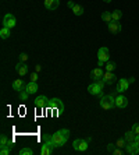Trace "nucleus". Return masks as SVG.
I'll use <instances>...</instances> for the list:
<instances>
[{"label":"nucleus","instance_id":"15","mask_svg":"<svg viewBox=\"0 0 139 155\" xmlns=\"http://www.w3.org/2000/svg\"><path fill=\"white\" fill-rule=\"evenodd\" d=\"M15 71H17L21 77L27 76V73H28V66L25 64V61H18L17 66H15Z\"/></svg>","mask_w":139,"mask_h":155},{"label":"nucleus","instance_id":"4","mask_svg":"<svg viewBox=\"0 0 139 155\" xmlns=\"http://www.w3.org/2000/svg\"><path fill=\"white\" fill-rule=\"evenodd\" d=\"M109 59H110V52H109V49H107L106 46L100 48L99 52H97V66H99V67H103L107 61H109Z\"/></svg>","mask_w":139,"mask_h":155},{"label":"nucleus","instance_id":"28","mask_svg":"<svg viewBox=\"0 0 139 155\" xmlns=\"http://www.w3.org/2000/svg\"><path fill=\"white\" fill-rule=\"evenodd\" d=\"M33 151L31 150V148H22V150H20V155H32Z\"/></svg>","mask_w":139,"mask_h":155},{"label":"nucleus","instance_id":"32","mask_svg":"<svg viewBox=\"0 0 139 155\" xmlns=\"http://www.w3.org/2000/svg\"><path fill=\"white\" fill-rule=\"evenodd\" d=\"M115 147H117L115 144H109V145H107V151L113 154V151H114V148H115Z\"/></svg>","mask_w":139,"mask_h":155},{"label":"nucleus","instance_id":"20","mask_svg":"<svg viewBox=\"0 0 139 155\" xmlns=\"http://www.w3.org/2000/svg\"><path fill=\"white\" fill-rule=\"evenodd\" d=\"M124 138L127 140V143H132V141H136V134L134 133L132 130H128V131L124 134Z\"/></svg>","mask_w":139,"mask_h":155},{"label":"nucleus","instance_id":"10","mask_svg":"<svg viewBox=\"0 0 139 155\" xmlns=\"http://www.w3.org/2000/svg\"><path fill=\"white\" fill-rule=\"evenodd\" d=\"M47 105H49V98L46 95H39V97L35 99V106L39 109H43L46 108Z\"/></svg>","mask_w":139,"mask_h":155},{"label":"nucleus","instance_id":"14","mask_svg":"<svg viewBox=\"0 0 139 155\" xmlns=\"http://www.w3.org/2000/svg\"><path fill=\"white\" fill-rule=\"evenodd\" d=\"M121 29H122V27H121V24H120V21H111V22H109V31H110L111 34H120L121 32Z\"/></svg>","mask_w":139,"mask_h":155},{"label":"nucleus","instance_id":"8","mask_svg":"<svg viewBox=\"0 0 139 155\" xmlns=\"http://www.w3.org/2000/svg\"><path fill=\"white\" fill-rule=\"evenodd\" d=\"M15 24H17V20H15V17L13 14H6L3 18V27H6V28H14Z\"/></svg>","mask_w":139,"mask_h":155},{"label":"nucleus","instance_id":"37","mask_svg":"<svg viewBox=\"0 0 139 155\" xmlns=\"http://www.w3.org/2000/svg\"><path fill=\"white\" fill-rule=\"evenodd\" d=\"M67 6H68V7H70V8H72V7H74V6H75V3H74V2H68V4H67Z\"/></svg>","mask_w":139,"mask_h":155},{"label":"nucleus","instance_id":"29","mask_svg":"<svg viewBox=\"0 0 139 155\" xmlns=\"http://www.w3.org/2000/svg\"><path fill=\"white\" fill-rule=\"evenodd\" d=\"M11 152V147H2L0 150V155H8Z\"/></svg>","mask_w":139,"mask_h":155},{"label":"nucleus","instance_id":"7","mask_svg":"<svg viewBox=\"0 0 139 155\" xmlns=\"http://www.w3.org/2000/svg\"><path fill=\"white\" fill-rule=\"evenodd\" d=\"M72 147H74L75 151L84 152L88 150V141L82 140V138H77V140H74V143H72Z\"/></svg>","mask_w":139,"mask_h":155},{"label":"nucleus","instance_id":"6","mask_svg":"<svg viewBox=\"0 0 139 155\" xmlns=\"http://www.w3.org/2000/svg\"><path fill=\"white\" fill-rule=\"evenodd\" d=\"M135 78H120V81L117 83V92L118 94H121V92H125V91L129 88V84L134 83Z\"/></svg>","mask_w":139,"mask_h":155},{"label":"nucleus","instance_id":"26","mask_svg":"<svg viewBox=\"0 0 139 155\" xmlns=\"http://www.w3.org/2000/svg\"><path fill=\"white\" fill-rule=\"evenodd\" d=\"M117 64H115L114 61H107L106 63V71H114Z\"/></svg>","mask_w":139,"mask_h":155},{"label":"nucleus","instance_id":"33","mask_svg":"<svg viewBox=\"0 0 139 155\" xmlns=\"http://www.w3.org/2000/svg\"><path fill=\"white\" fill-rule=\"evenodd\" d=\"M114 155H122V148H114V151H113Z\"/></svg>","mask_w":139,"mask_h":155},{"label":"nucleus","instance_id":"5","mask_svg":"<svg viewBox=\"0 0 139 155\" xmlns=\"http://www.w3.org/2000/svg\"><path fill=\"white\" fill-rule=\"evenodd\" d=\"M103 87H104V83L102 81V80H99V81H93L92 84L88 85V92H89L90 95H102V92H103Z\"/></svg>","mask_w":139,"mask_h":155},{"label":"nucleus","instance_id":"36","mask_svg":"<svg viewBox=\"0 0 139 155\" xmlns=\"http://www.w3.org/2000/svg\"><path fill=\"white\" fill-rule=\"evenodd\" d=\"M40 70H42V66H40V64L35 66V71H36V73H39V71H40Z\"/></svg>","mask_w":139,"mask_h":155},{"label":"nucleus","instance_id":"16","mask_svg":"<svg viewBox=\"0 0 139 155\" xmlns=\"http://www.w3.org/2000/svg\"><path fill=\"white\" fill-rule=\"evenodd\" d=\"M38 90H39V87H38V84H36L35 81H29V83L25 85V91H27L29 95L36 94V92H38Z\"/></svg>","mask_w":139,"mask_h":155},{"label":"nucleus","instance_id":"17","mask_svg":"<svg viewBox=\"0 0 139 155\" xmlns=\"http://www.w3.org/2000/svg\"><path fill=\"white\" fill-rule=\"evenodd\" d=\"M103 70H102V67H96L95 70H92L90 71V78L93 80V81H99V80H102V77H103Z\"/></svg>","mask_w":139,"mask_h":155},{"label":"nucleus","instance_id":"22","mask_svg":"<svg viewBox=\"0 0 139 155\" xmlns=\"http://www.w3.org/2000/svg\"><path fill=\"white\" fill-rule=\"evenodd\" d=\"M71 10H72V13H74L75 15H82V14H84V11H85V8L82 7L81 4H75Z\"/></svg>","mask_w":139,"mask_h":155},{"label":"nucleus","instance_id":"18","mask_svg":"<svg viewBox=\"0 0 139 155\" xmlns=\"http://www.w3.org/2000/svg\"><path fill=\"white\" fill-rule=\"evenodd\" d=\"M58 3H60L58 0H45V7L49 11H54L58 7Z\"/></svg>","mask_w":139,"mask_h":155},{"label":"nucleus","instance_id":"34","mask_svg":"<svg viewBox=\"0 0 139 155\" xmlns=\"http://www.w3.org/2000/svg\"><path fill=\"white\" fill-rule=\"evenodd\" d=\"M27 59H28V54H27V53H21V54H20V61H27Z\"/></svg>","mask_w":139,"mask_h":155},{"label":"nucleus","instance_id":"1","mask_svg":"<svg viewBox=\"0 0 139 155\" xmlns=\"http://www.w3.org/2000/svg\"><path fill=\"white\" fill-rule=\"evenodd\" d=\"M70 138V130L68 129H61L52 134V141H53L54 147H63Z\"/></svg>","mask_w":139,"mask_h":155},{"label":"nucleus","instance_id":"9","mask_svg":"<svg viewBox=\"0 0 139 155\" xmlns=\"http://www.w3.org/2000/svg\"><path fill=\"white\" fill-rule=\"evenodd\" d=\"M125 152L129 155H136L139 154V145L136 141H132V143H127L125 145Z\"/></svg>","mask_w":139,"mask_h":155},{"label":"nucleus","instance_id":"13","mask_svg":"<svg viewBox=\"0 0 139 155\" xmlns=\"http://www.w3.org/2000/svg\"><path fill=\"white\" fill-rule=\"evenodd\" d=\"M115 80H117V76L113 71H106L103 74V77H102V81L104 84H113Z\"/></svg>","mask_w":139,"mask_h":155},{"label":"nucleus","instance_id":"35","mask_svg":"<svg viewBox=\"0 0 139 155\" xmlns=\"http://www.w3.org/2000/svg\"><path fill=\"white\" fill-rule=\"evenodd\" d=\"M31 81H35V83L38 81V73H36V71L31 74Z\"/></svg>","mask_w":139,"mask_h":155},{"label":"nucleus","instance_id":"12","mask_svg":"<svg viewBox=\"0 0 139 155\" xmlns=\"http://www.w3.org/2000/svg\"><path fill=\"white\" fill-rule=\"evenodd\" d=\"M47 106L52 109H63L64 108V104H63V101H61L60 98H52V99H49V105Z\"/></svg>","mask_w":139,"mask_h":155},{"label":"nucleus","instance_id":"19","mask_svg":"<svg viewBox=\"0 0 139 155\" xmlns=\"http://www.w3.org/2000/svg\"><path fill=\"white\" fill-rule=\"evenodd\" d=\"M13 90L17 91V92H21V91H24V90H25V84H24V81H22L21 78L15 80L14 83H13Z\"/></svg>","mask_w":139,"mask_h":155},{"label":"nucleus","instance_id":"38","mask_svg":"<svg viewBox=\"0 0 139 155\" xmlns=\"http://www.w3.org/2000/svg\"><path fill=\"white\" fill-rule=\"evenodd\" d=\"M104 3H111V2H113V0H103Z\"/></svg>","mask_w":139,"mask_h":155},{"label":"nucleus","instance_id":"31","mask_svg":"<svg viewBox=\"0 0 139 155\" xmlns=\"http://www.w3.org/2000/svg\"><path fill=\"white\" fill-rule=\"evenodd\" d=\"M131 130L134 131V133L138 136L139 134V123H135V124H132V127H131Z\"/></svg>","mask_w":139,"mask_h":155},{"label":"nucleus","instance_id":"11","mask_svg":"<svg viewBox=\"0 0 139 155\" xmlns=\"http://www.w3.org/2000/svg\"><path fill=\"white\" fill-rule=\"evenodd\" d=\"M128 106V99H127V97H124V95H118L117 98H115V108L118 109H124Z\"/></svg>","mask_w":139,"mask_h":155},{"label":"nucleus","instance_id":"23","mask_svg":"<svg viewBox=\"0 0 139 155\" xmlns=\"http://www.w3.org/2000/svg\"><path fill=\"white\" fill-rule=\"evenodd\" d=\"M0 38H2V39H8V38H10V28L3 27V28L0 29Z\"/></svg>","mask_w":139,"mask_h":155},{"label":"nucleus","instance_id":"39","mask_svg":"<svg viewBox=\"0 0 139 155\" xmlns=\"http://www.w3.org/2000/svg\"><path fill=\"white\" fill-rule=\"evenodd\" d=\"M136 143H138V145H139V134L136 136Z\"/></svg>","mask_w":139,"mask_h":155},{"label":"nucleus","instance_id":"30","mask_svg":"<svg viewBox=\"0 0 139 155\" xmlns=\"http://www.w3.org/2000/svg\"><path fill=\"white\" fill-rule=\"evenodd\" d=\"M20 97H21V101H27V99H28V97H29V94L24 90V91H21V92H20Z\"/></svg>","mask_w":139,"mask_h":155},{"label":"nucleus","instance_id":"21","mask_svg":"<svg viewBox=\"0 0 139 155\" xmlns=\"http://www.w3.org/2000/svg\"><path fill=\"white\" fill-rule=\"evenodd\" d=\"M11 144H13V143L7 138V136L2 134V137H0V147H13Z\"/></svg>","mask_w":139,"mask_h":155},{"label":"nucleus","instance_id":"2","mask_svg":"<svg viewBox=\"0 0 139 155\" xmlns=\"http://www.w3.org/2000/svg\"><path fill=\"white\" fill-rule=\"evenodd\" d=\"M43 138H45V143L42 144V148H40V155H50V154H53L54 144H53V141H52V136L45 134V136H43Z\"/></svg>","mask_w":139,"mask_h":155},{"label":"nucleus","instance_id":"27","mask_svg":"<svg viewBox=\"0 0 139 155\" xmlns=\"http://www.w3.org/2000/svg\"><path fill=\"white\" fill-rule=\"evenodd\" d=\"M115 145H117L118 148H125V145H127V140H125V138H118L117 143H115Z\"/></svg>","mask_w":139,"mask_h":155},{"label":"nucleus","instance_id":"3","mask_svg":"<svg viewBox=\"0 0 139 155\" xmlns=\"http://www.w3.org/2000/svg\"><path fill=\"white\" fill-rule=\"evenodd\" d=\"M100 106L104 109V110H109V109H113L115 108V98L113 97L111 94L109 95H103L102 97V99H100Z\"/></svg>","mask_w":139,"mask_h":155},{"label":"nucleus","instance_id":"24","mask_svg":"<svg viewBox=\"0 0 139 155\" xmlns=\"http://www.w3.org/2000/svg\"><path fill=\"white\" fill-rule=\"evenodd\" d=\"M102 20L109 24V22L113 21V15H111V13H109V11H104V13H102Z\"/></svg>","mask_w":139,"mask_h":155},{"label":"nucleus","instance_id":"25","mask_svg":"<svg viewBox=\"0 0 139 155\" xmlns=\"http://www.w3.org/2000/svg\"><path fill=\"white\" fill-rule=\"evenodd\" d=\"M111 15H113V21H120L122 17V11L121 10H114L113 13H111Z\"/></svg>","mask_w":139,"mask_h":155}]
</instances>
